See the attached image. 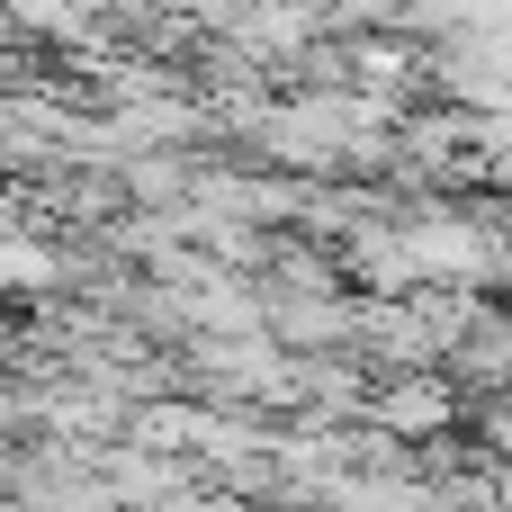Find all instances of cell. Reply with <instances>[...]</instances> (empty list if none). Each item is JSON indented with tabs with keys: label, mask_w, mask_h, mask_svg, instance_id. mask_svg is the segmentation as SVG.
I'll list each match as a JSON object with an SVG mask.
<instances>
[]
</instances>
